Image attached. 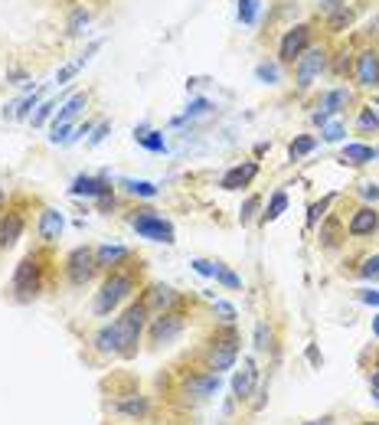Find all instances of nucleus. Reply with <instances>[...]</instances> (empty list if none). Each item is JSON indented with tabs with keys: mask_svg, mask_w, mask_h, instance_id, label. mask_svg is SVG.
<instances>
[{
	"mask_svg": "<svg viewBox=\"0 0 379 425\" xmlns=\"http://www.w3.org/2000/svg\"><path fill=\"white\" fill-rule=\"evenodd\" d=\"M135 288H137V272L125 268V265L111 268V272L105 275V281L98 285V291H95L92 311H95L98 317H108L111 311H118V307L125 305L128 298L135 295Z\"/></svg>",
	"mask_w": 379,
	"mask_h": 425,
	"instance_id": "obj_1",
	"label": "nucleus"
},
{
	"mask_svg": "<svg viewBox=\"0 0 379 425\" xmlns=\"http://www.w3.org/2000/svg\"><path fill=\"white\" fill-rule=\"evenodd\" d=\"M147 321H151V307L144 305L141 298L131 301V305L121 311V317H115V327H118V340H121V357L131 360L141 350V337L147 334Z\"/></svg>",
	"mask_w": 379,
	"mask_h": 425,
	"instance_id": "obj_2",
	"label": "nucleus"
},
{
	"mask_svg": "<svg viewBox=\"0 0 379 425\" xmlns=\"http://www.w3.org/2000/svg\"><path fill=\"white\" fill-rule=\"evenodd\" d=\"M239 331L229 324V327H222V331H216L210 337V344H206V350H203V360H206V370H213V373H226V370H232L239 360Z\"/></svg>",
	"mask_w": 379,
	"mask_h": 425,
	"instance_id": "obj_3",
	"label": "nucleus"
},
{
	"mask_svg": "<svg viewBox=\"0 0 379 425\" xmlns=\"http://www.w3.org/2000/svg\"><path fill=\"white\" fill-rule=\"evenodd\" d=\"M10 291H13L17 301H33L43 291V255L40 252L23 255V262L17 265L13 281H10Z\"/></svg>",
	"mask_w": 379,
	"mask_h": 425,
	"instance_id": "obj_4",
	"label": "nucleus"
},
{
	"mask_svg": "<svg viewBox=\"0 0 379 425\" xmlns=\"http://www.w3.org/2000/svg\"><path fill=\"white\" fill-rule=\"evenodd\" d=\"M128 222H131V230H135L141 239H151V242H164V246H174V242H177L174 222L164 220V216H160V212H154V210H137Z\"/></svg>",
	"mask_w": 379,
	"mask_h": 425,
	"instance_id": "obj_5",
	"label": "nucleus"
},
{
	"mask_svg": "<svg viewBox=\"0 0 379 425\" xmlns=\"http://www.w3.org/2000/svg\"><path fill=\"white\" fill-rule=\"evenodd\" d=\"M183 331H186V317L177 307L160 311V314H154L151 321H147V340H151L154 347H167V344H174Z\"/></svg>",
	"mask_w": 379,
	"mask_h": 425,
	"instance_id": "obj_6",
	"label": "nucleus"
},
{
	"mask_svg": "<svg viewBox=\"0 0 379 425\" xmlns=\"http://www.w3.org/2000/svg\"><path fill=\"white\" fill-rule=\"evenodd\" d=\"M66 281L72 285V288H85L89 281L95 278V272H98V265H95V249L89 246H79L72 249V252L66 255Z\"/></svg>",
	"mask_w": 379,
	"mask_h": 425,
	"instance_id": "obj_7",
	"label": "nucleus"
},
{
	"mask_svg": "<svg viewBox=\"0 0 379 425\" xmlns=\"http://www.w3.org/2000/svg\"><path fill=\"white\" fill-rule=\"evenodd\" d=\"M324 69H327V50H324V46H307V50L298 56V66H295L298 89H307Z\"/></svg>",
	"mask_w": 379,
	"mask_h": 425,
	"instance_id": "obj_8",
	"label": "nucleus"
},
{
	"mask_svg": "<svg viewBox=\"0 0 379 425\" xmlns=\"http://www.w3.org/2000/svg\"><path fill=\"white\" fill-rule=\"evenodd\" d=\"M183 392L193 396L196 402L213 400V396L220 392V373H213V370H196V373H190L183 380Z\"/></svg>",
	"mask_w": 379,
	"mask_h": 425,
	"instance_id": "obj_9",
	"label": "nucleus"
},
{
	"mask_svg": "<svg viewBox=\"0 0 379 425\" xmlns=\"http://www.w3.org/2000/svg\"><path fill=\"white\" fill-rule=\"evenodd\" d=\"M111 412L121 419H131V422H144L151 416V400L141 396V392H125V396H118L111 402Z\"/></svg>",
	"mask_w": 379,
	"mask_h": 425,
	"instance_id": "obj_10",
	"label": "nucleus"
},
{
	"mask_svg": "<svg viewBox=\"0 0 379 425\" xmlns=\"http://www.w3.org/2000/svg\"><path fill=\"white\" fill-rule=\"evenodd\" d=\"M307 42H311V26H307V23L291 26V30L281 36V46H278L281 62H295L298 56L307 50Z\"/></svg>",
	"mask_w": 379,
	"mask_h": 425,
	"instance_id": "obj_11",
	"label": "nucleus"
},
{
	"mask_svg": "<svg viewBox=\"0 0 379 425\" xmlns=\"http://www.w3.org/2000/svg\"><path fill=\"white\" fill-rule=\"evenodd\" d=\"M376 232H379V210H373V206L353 210V216L346 222V236L366 239V236H376Z\"/></svg>",
	"mask_w": 379,
	"mask_h": 425,
	"instance_id": "obj_12",
	"label": "nucleus"
},
{
	"mask_svg": "<svg viewBox=\"0 0 379 425\" xmlns=\"http://www.w3.org/2000/svg\"><path fill=\"white\" fill-rule=\"evenodd\" d=\"M255 382H259V366H255V360H245L242 370H236V376H232V396L239 402H249L255 392Z\"/></svg>",
	"mask_w": 379,
	"mask_h": 425,
	"instance_id": "obj_13",
	"label": "nucleus"
},
{
	"mask_svg": "<svg viewBox=\"0 0 379 425\" xmlns=\"http://www.w3.org/2000/svg\"><path fill=\"white\" fill-rule=\"evenodd\" d=\"M141 301L151 307V314H160V311H170V307H177V305H180V295L170 288V285H151V288L144 291Z\"/></svg>",
	"mask_w": 379,
	"mask_h": 425,
	"instance_id": "obj_14",
	"label": "nucleus"
},
{
	"mask_svg": "<svg viewBox=\"0 0 379 425\" xmlns=\"http://www.w3.org/2000/svg\"><path fill=\"white\" fill-rule=\"evenodd\" d=\"M259 174V164L255 161H245V164H236V167H229L226 174L220 177V190H242L249 187Z\"/></svg>",
	"mask_w": 379,
	"mask_h": 425,
	"instance_id": "obj_15",
	"label": "nucleus"
},
{
	"mask_svg": "<svg viewBox=\"0 0 379 425\" xmlns=\"http://www.w3.org/2000/svg\"><path fill=\"white\" fill-rule=\"evenodd\" d=\"M346 102H350V89H344V85H340V89H330V92L320 98V111H314V121L324 128L330 115H337L340 108H346Z\"/></svg>",
	"mask_w": 379,
	"mask_h": 425,
	"instance_id": "obj_16",
	"label": "nucleus"
},
{
	"mask_svg": "<svg viewBox=\"0 0 379 425\" xmlns=\"http://www.w3.org/2000/svg\"><path fill=\"white\" fill-rule=\"evenodd\" d=\"M356 82L363 89H376L379 85V56L373 50H363L356 56Z\"/></svg>",
	"mask_w": 379,
	"mask_h": 425,
	"instance_id": "obj_17",
	"label": "nucleus"
},
{
	"mask_svg": "<svg viewBox=\"0 0 379 425\" xmlns=\"http://www.w3.org/2000/svg\"><path fill=\"white\" fill-rule=\"evenodd\" d=\"M23 226H26V220H23V212H17V210H10L0 216V252L10 249L20 236H23Z\"/></svg>",
	"mask_w": 379,
	"mask_h": 425,
	"instance_id": "obj_18",
	"label": "nucleus"
},
{
	"mask_svg": "<svg viewBox=\"0 0 379 425\" xmlns=\"http://www.w3.org/2000/svg\"><path fill=\"white\" fill-rule=\"evenodd\" d=\"M92 347L98 350V353H105V357H121V340H118V327H115V321L101 324L98 331H95Z\"/></svg>",
	"mask_w": 379,
	"mask_h": 425,
	"instance_id": "obj_19",
	"label": "nucleus"
},
{
	"mask_svg": "<svg viewBox=\"0 0 379 425\" xmlns=\"http://www.w3.org/2000/svg\"><path fill=\"white\" fill-rule=\"evenodd\" d=\"M128 259H131V252H128L125 246H118V242H105V246L95 249V265H98V268H105V272H111V268L125 265Z\"/></svg>",
	"mask_w": 379,
	"mask_h": 425,
	"instance_id": "obj_20",
	"label": "nucleus"
},
{
	"mask_svg": "<svg viewBox=\"0 0 379 425\" xmlns=\"http://www.w3.org/2000/svg\"><path fill=\"white\" fill-rule=\"evenodd\" d=\"M66 230V216L60 210H43L40 212V239L43 242H56Z\"/></svg>",
	"mask_w": 379,
	"mask_h": 425,
	"instance_id": "obj_21",
	"label": "nucleus"
},
{
	"mask_svg": "<svg viewBox=\"0 0 379 425\" xmlns=\"http://www.w3.org/2000/svg\"><path fill=\"white\" fill-rule=\"evenodd\" d=\"M379 151L370 144H346L344 154H340V164H350V167H363V164L376 161Z\"/></svg>",
	"mask_w": 379,
	"mask_h": 425,
	"instance_id": "obj_22",
	"label": "nucleus"
},
{
	"mask_svg": "<svg viewBox=\"0 0 379 425\" xmlns=\"http://www.w3.org/2000/svg\"><path fill=\"white\" fill-rule=\"evenodd\" d=\"M105 190H111L108 183H105V180H98V177H85V174H82V177L72 180L69 193H72V196H101Z\"/></svg>",
	"mask_w": 379,
	"mask_h": 425,
	"instance_id": "obj_23",
	"label": "nucleus"
},
{
	"mask_svg": "<svg viewBox=\"0 0 379 425\" xmlns=\"http://www.w3.org/2000/svg\"><path fill=\"white\" fill-rule=\"evenodd\" d=\"M340 239H346V236H340V220H337V216H327V220L320 222V246H324V249H337Z\"/></svg>",
	"mask_w": 379,
	"mask_h": 425,
	"instance_id": "obj_24",
	"label": "nucleus"
},
{
	"mask_svg": "<svg viewBox=\"0 0 379 425\" xmlns=\"http://www.w3.org/2000/svg\"><path fill=\"white\" fill-rule=\"evenodd\" d=\"M285 210H288V193H285V190H275V193H271V200H268V206H265V212H261L259 220L268 226V222H275Z\"/></svg>",
	"mask_w": 379,
	"mask_h": 425,
	"instance_id": "obj_25",
	"label": "nucleus"
},
{
	"mask_svg": "<svg viewBox=\"0 0 379 425\" xmlns=\"http://www.w3.org/2000/svg\"><path fill=\"white\" fill-rule=\"evenodd\" d=\"M314 147H317V137H314V135H301V137H295V141L288 144V157H291V161H301L304 154H311Z\"/></svg>",
	"mask_w": 379,
	"mask_h": 425,
	"instance_id": "obj_26",
	"label": "nucleus"
},
{
	"mask_svg": "<svg viewBox=\"0 0 379 425\" xmlns=\"http://www.w3.org/2000/svg\"><path fill=\"white\" fill-rule=\"evenodd\" d=\"M89 102V98H85V95H72V98H69L66 105H62V111L60 115H56V121H52V125H69V121L76 118L79 111H82V105Z\"/></svg>",
	"mask_w": 379,
	"mask_h": 425,
	"instance_id": "obj_27",
	"label": "nucleus"
},
{
	"mask_svg": "<svg viewBox=\"0 0 379 425\" xmlns=\"http://www.w3.org/2000/svg\"><path fill=\"white\" fill-rule=\"evenodd\" d=\"M121 187L128 190V193H135V196H157V187L154 183H147V180H121Z\"/></svg>",
	"mask_w": 379,
	"mask_h": 425,
	"instance_id": "obj_28",
	"label": "nucleus"
},
{
	"mask_svg": "<svg viewBox=\"0 0 379 425\" xmlns=\"http://www.w3.org/2000/svg\"><path fill=\"white\" fill-rule=\"evenodd\" d=\"M334 200H337V196L327 193L324 200H320V203H311V210H307V226H317V222L324 220V216H327V206L334 203Z\"/></svg>",
	"mask_w": 379,
	"mask_h": 425,
	"instance_id": "obj_29",
	"label": "nucleus"
},
{
	"mask_svg": "<svg viewBox=\"0 0 379 425\" xmlns=\"http://www.w3.org/2000/svg\"><path fill=\"white\" fill-rule=\"evenodd\" d=\"M259 206H261V196L252 193L242 206H239V222H242V226H245V222H252L255 216H259Z\"/></svg>",
	"mask_w": 379,
	"mask_h": 425,
	"instance_id": "obj_30",
	"label": "nucleus"
},
{
	"mask_svg": "<svg viewBox=\"0 0 379 425\" xmlns=\"http://www.w3.org/2000/svg\"><path fill=\"white\" fill-rule=\"evenodd\" d=\"M356 128H360L363 135H366V131H379V111L376 108H363L360 118H356Z\"/></svg>",
	"mask_w": 379,
	"mask_h": 425,
	"instance_id": "obj_31",
	"label": "nucleus"
},
{
	"mask_svg": "<svg viewBox=\"0 0 379 425\" xmlns=\"http://www.w3.org/2000/svg\"><path fill=\"white\" fill-rule=\"evenodd\" d=\"M216 281H220L222 288H229V291H239V288H242V278H239L236 272H229L226 265H220V268H216Z\"/></svg>",
	"mask_w": 379,
	"mask_h": 425,
	"instance_id": "obj_32",
	"label": "nucleus"
},
{
	"mask_svg": "<svg viewBox=\"0 0 379 425\" xmlns=\"http://www.w3.org/2000/svg\"><path fill=\"white\" fill-rule=\"evenodd\" d=\"M268 347H271V327L265 321H259V324H255V350L265 353Z\"/></svg>",
	"mask_w": 379,
	"mask_h": 425,
	"instance_id": "obj_33",
	"label": "nucleus"
},
{
	"mask_svg": "<svg viewBox=\"0 0 379 425\" xmlns=\"http://www.w3.org/2000/svg\"><path fill=\"white\" fill-rule=\"evenodd\" d=\"M137 137V144H144V147H147V151H164V147H167V144H164V135H157V131H144V135H135Z\"/></svg>",
	"mask_w": 379,
	"mask_h": 425,
	"instance_id": "obj_34",
	"label": "nucleus"
},
{
	"mask_svg": "<svg viewBox=\"0 0 379 425\" xmlns=\"http://www.w3.org/2000/svg\"><path fill=\"white\" fill-rule=\"evenodd\" d=\"M360 278H366V281L379 278V255H370V259L360 265Z\"/></svg>",
	"mask_w": 379,
	"mask_h": 425,
	"instance_id": "obj_35",
	"label": "nucleus"
},
{
	"mask_svg": "<svg viewBox=\"0 0 379 425\" xmlns=\"http://www.w3.org/2000/svg\"><path fill=\"white\" fill-rule=\"evenodd\" d=\"M255 13H259V4H255V0H239V20H242V23H255Z\"/></svg>",
	"mask_w": 379,
	"mask_h": 425,
	"instance_id": "obj_36",
	"label": "nucleus"
},
{
	"mask_svg": "<svg viewBox=\"0 0 379 425\" xmlns=\"http://www.w3.org/2000/svg\"><path fill=\"white\" fill-rule=\"evenodd\" d=\"M255 76H259L261 82H268V85H278L281 72H278V66H268V62H265V66H259V69H255Z\"/></svg>",
	"mask_w": 379,
	"mask_h": 425,
	"instance_id": "obj_37",
	"label": "nucleus"
},
{
	"mask_svg": "<svg viewBox=\"0 0 379 425\" xmlns=\"http://www.w3.org/2000/svg\"><path fill=\"white\" fill-rule=\"evenodd\" d=\"M85 62H89V56H82V60H76V62H72V66L60 69V76H56V82H60V85H66L69 79H72V76H76V72H79V69L85 66Z\"/></svg>",
	"mask_w": 379,
	"mask_h": 425,
	"instance_id": "obj_38",
	"label": "nucleus"
},
{
	"mask_svg": "<svg viewBox=\"0 0 379 425\" xmlns=\"http://www.w3.org/2000/svg\"><path fill=\"white\" fill-rule=\"evenodd\" d=\"M216 268H220V265L210 262V259H193V272L206 275V278H216Z\"/></svg>",
	"mask_w": 379,
	"mask_h": 425,
	"instance_id": "obj_39",
	"label": "nucleus"
},
{
	"mask_svg": "<svg viewBox=\"0 0 379 425\" xmlns=\"http://www.w3.org/2000/svg\"><path fill=\"white\" fill-rule=\"evenodd\" d=\"M344 135H346V128L340 125V121H327V125H324V141H340Z\"/></svg>",
	"mask_w": 379,
	"mask_h": 425,
	"instance_id": "obj_40",
	"label": "nucleus"
},
{
	"mask_svg": "<svg viewBox=\"0 0 379 425\" xmlns=\"http://www.w3.org/2000/svg\"><path fill=\"white\" fill-rule=\"evenodd\" d=\"M350 20H353V10H337V13H330V26L334 30H340V26H350Z\"/></svg>",
	"mask_w": 379,
	"mask_h": 425,
	"instance_id": "obj_41",
	"label": "nucleus"
},
{
	"mask_svg": "<svg viewBox=\"0 0 379 425\" xmlns=\"http://www.w3.org/2000/svg\"><path fill=\"white\" fill-rule=\"evenodd\" d=\"M85 23H89V10H76L72 20H69V33H82Z\"/></svg>",
	"mask_w": 379,
	"mask_h": 425,
	"instance_id": "obj_42",
	"label": "nucleus"
},
{
	"mask_svg": "<svg viewBox=\"0 0 379 425\" xmlns=\"http://www.w3.org/2000/svg\"><path fill=\"white\" fill-rule=\"evenodd\" d=\"M216 314H222V321L232 324V321H236V307L226 305V301H216Z\"/></svg>",
	"mask_w": 379,
	"mask_h": 425,
	"instance_id": "obj_43",
	"label": "nucleus"
},
{
	"mask_svg": "<svg viewBox=\"0 0 379 425\" xmlns=\"http://www.w3.org/2000/svg\"><path fill=\"white\" fill-rule=\"evenodd\" d=\"M346 7V0H320V13H337V10H344Z\"/></svg>",
	"mask_w": 379,
	"mask_h": 425,
	"instance_id": "obj_44",
	"label": "nucleus"
},
{
	"mask_svg": "<svg viewBox=\"0 0 379 425\" xmlns=\"http://www.w3.org/2000/svg\"><path fill=\"white\" fill-rule=\"evenodd\" d=\"M52 108H56V102H46V105H43V108H40V111H36V115H33V125L40 128L43 121H46V118H50V115H52Z\"/></svg>",
	"mask_w": 379,
	"mask_h": 425,
	"instance_id": "obj_45",
	"label": "nucleus"
},
{
	"mask_svg": "<svg viewBox=\"0 0 379 425\" xmlns=\"http://www.w3.org/2000/svg\"><path fill=\"white\" fill-rule=\"evenodd\" d=\"M360 193H363V200H370V203H376V200H379V183H363Z\"/></svg>",
	"mask_w": 379,
	"mask_h": 425,
	"instance_id": "obj_46",
	"label": "nucleus"
},
{
	"mask_svg": "<svg viewBox=\"0 0 379 425\" xmlns=\"http://www.w3.org/2000/svg\"><path fill=\"white\" fill-rule=\"evenodd\" d=\"M36 102H40V98H23V102H20V108L13 111V115H17V118H26V115H30V108H36Z\"/></svg>",
	"mask_w": 379,
	"mask_h": 425,
	"instance_id": "obj_47",
	"label": "nucleus"
},
{
	"mask_svg": "<svg viewBox=\"0 0 379 425\" xmlns=\"http://www.w3.org/2000/svg\"><path fill=\"white\" fill-rule=\"evenodd\" d=\"M95 200H98V206H101V210H111V206H115V193H111V190H105V193H101V196H95Z\"/></svg>",
	"mask_w": 379,
	"mask_h": 425,
	"instance_id": "obj_48",
	"label": "nucleus"
},
{
	"mask_svg": "<svg viewBox=\"0 0 379 425\" xmlns=\"http://www.w3.org/2000/svg\"><path fill=\"white\" fill-rule=\"evenodd\" d=\"M105 135H108V125H98V128H95V135H92V137H89V147H95V144H101V137H105Z\"/></svg>",
	"mask_w": 379,
	"mask_h": 425,
	"instance_id": "obj_49",
	"label": "nucleus"
},
{
	"mask_svg": "<svg viewBox=\"0 0 379 425\" xmlns=\"http://www.w3.org/2000/svg\"><path fill=\"white\" fill-rule=\"evenodd\" d=\"M356 298H360V301H366V305H379V291H370V288H363V291H360V295H356Z\"/></svg>",
	"mask_w": 379,
	"mask_h": 425,
	"instance_id": "obj_50",
	"label": "nucleus"
},
{
	"mask_svg": "<svg viewBox=\"0 0 379 425\" xmlns=\"http://www.w3.org/2000/svg\"><path fill=\"white\" fill-rule=\"evenodd\" d=\"M206 108H210V102H206V98H196V102L186 108V115H200V111H206Z\"/></svg>",
	"mask_w": 379,
	"mask_h": 425,
	"instance_id": "obj_51",
	"label": "nucleus"
},
{
	"mask_svg": "<svg viewBox=\"0 0 379 425\" xmlns=\"http://www.w3.org/2000/svg\"><path fill=\"white\" fill-rule=\"evenodd\" d=\"M370 390L373 392L379 390V357H376V363H373V373H370Z\"/></svg>",
	"mask_w": 379,
	"mask_h": 425,
	"instance_id": "obj_52",
	"label": "nucleus"
},
{
	"mask_svg": "<svg viewBox=\"0 0 379 425\" xmlns=\"http://www.w3.org/2000/svg\"><path fill=\"white\" fill-rule=\"evenodd\" d=\"M7 79H10V82H23V79H26V72H23V69H10V72H7Z\"/></svg>",
	"mask_w": 379,
	"mask_h": 425,
	"instance_id": "obj_53",
	"label": "nucleus"
},
{
	"mask_svg": "<svg viewBox=\"0 0 379 425\" xmlns=\"http://www.w3.org/2000/svg\"><path fill=\"white\" fill-rule=\"evenodd\" d=\"M301 425H334V416H324V419H311V422H301Z\"/></svg>",
	"mask_w": 379,
	"mask_h": 425,
	"instance_id": "obj_54",
	"label": "nucleus"
},
{
	"mask_svg": "<svg viewBox=\"0 0 379 425\" xmlns=\"http://www.w3.org/2000/svg\"><path fill=\"white\" fill-rule=\"evenodd\" d=\"M373 337H379V314L373 317Z\"/></svg>",
	"mask_w": 379,
	"mask_h": 425,
	"instance_id": "obj_55",
	"label": "nucleus"
},
{
	"mask_svg": "<svg viewBox=\"0 0 379 425\" xmlns=\"http://www.w3.org/2000/svg\"><path fill=\"white\" fill-rule=\"evenodd\" d=\"M373 400H376V406H379V390H376V392H373Z\"/></svg>",
	"mask_w": 379,
	"mask_h": 425,
	"instance_id": "obj_56",
	"label": "nucleus"
},
{
	"mask_svg": "<svg viewBox=\"0 0 379 425\" xmlns=\"http://www.w3.org/2000/svg\"><path fill=\"white\" fill-rule=\"evenodd\" d=\"M363 425H379V419H373V422H363Z\"/></svg>",
	"mask_w": 379,
	"mask_h": 425,
	"instance_id": "obj_57",
	"label": "nucleus"
},
{
	"mask_svg": "<svg viewBox=\"0 0 379 425\" xmlns=\"http://www.w3.org/2000/svg\"><path fill=\"white\" fill-rule=\"evenodd\" d=\"M0 203H4V190H0Z\"/></svg>",
	"mask_w": 379,
	"mask_h": 425,
	"instance_id": "obj_58",
	"label": "nucleus"
}]
</instances>
